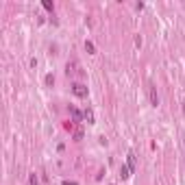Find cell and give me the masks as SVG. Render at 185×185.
Listing matches in <instances>:
<instances>
[{
  "instance_id": "1",
  "label": "cell",
  "mask_w": 185,
  "mask_h": 185,
  "mask_svg": "<svg viewBox=\"0 0 185 185\" xmlns=\"http://www.w3.org/2000/svg\"><path fill=\"white\" fill-rule=\"evenodd\" d=\"M72 94L78 96V98H87V87L83 85V83H74V85H72Z\"/></svg>"
},
{
  "instance_id": "2",
  "label": "cell",
  "mask_w": 185,
  "mask_h": 185,
  "mask_svg": "<svg viewBox=\"0 0 185 185\" xmlns=\"http://www.w3.org/2000/svg\"><path fill=\"white\" fill-rule=\"evenodd\" d=\"M150 103H153V105H155V107H157V105H159V96H157V92H155V87H150Z\"/></svg>"
},
{
  "instance_id": "3",
  "label": "cell",
  "mask_w": 185,
  "mask_h": 185,
  "mask_svg": "<svg viewBox=\"0 0 185 185\" xmlns=\"http://www.w3.org/2000/svg\"><path fill=\"white\" fill-rule=\"evenodd\" d=\"M85 120L89 122V124H94V111L92 109H85Z\"/></svg>"
},
{
  "instance_id": "4",
  "label": "cell",
  "mask_w": 185,
  "mask_h": 185,
  "mask_svg": "<svg viewBox=\"0 0 185 185\" xmlns=\"http://www.w3.org/2000/svg\"><path fill=\"white\" fill-rule=\"evenodd\" d=\"M128 166H131V170L135 168V157H133V153H128Z\"/></svg>"
},
{
  "instance_id": "5",
  "label": "cell",
  "mask_w": 185,
  "mask_h": 185,
  "mask_svg": "<svg viewBox=\"0 0 185 185\" xmlns=\"http://www.w3.org/2000/svg\"><path fill=\"white\" fill-rule=\"evenodd\" d=\"M85 48H87V50H89V52H92V54L96 52V48H94V44H92V42H85Z\"/></svg>"
},
{
  "instance_id": "6",
  "label": "cell",
  "mask_w": 185,
  "mask_h": 185,
  "mask_svg": "<svg viewBox=\"0 0 185 185\" xmlns=\"http://www.w3.org/2000/svg\"><path fill=\"white\" fill-rule=\"evenodd\" d=\"M120 174H122V179H126V176H128V170H126V168H124V166H122V170H120Z\"/></svg>"
},
{
  "instance_id": "7",
  "label": "cell",
  "mask_w": 185,
  "mask_h": 185,
  "mask_svg": "<svg viewBox=\"0 0 185 185\" xmlns=\"http://www.w3.org/2000/svg\"><path fill=\"white\" fill-rule=\"evenodd\" d=\"M46 83H48V85H52V83H54V76L48 74V76H46Z\"/></svg>"
},
{
  "instance_id": "8",
  "label": "cell",
  "mask_w": 185,
  "mask_h": 185,
  "mask_svg": "<svg viewBox=\"0 0 185 185\" xmlns=\"http://www.w3.org/2000/svg\"><path fill=\"white\" fill-rule=\"evenodd\" d=\"M31 185H37V174H31Z\"/></svg>"
}]
</instances>
